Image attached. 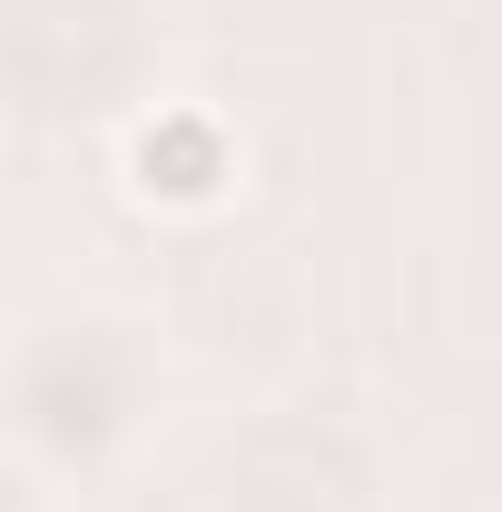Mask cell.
Wrapping results in <instances>:
<instances>
[{
  "instance_id": "cell-1",
  "label": "cell",
  "mask_w": 502,
  "mask_h": 512,
  "mask_svg": "<svg viewBox=\"0 0 502 512\" xmlns=\"http://www.w3.org/2000/svg\"><path fill=\"white\" fill-rule=\"evenodd\" d=\"M227 178H237V148H227V128L207 109H158V119L128 128V188L138 197L207 207V197H227Z\"/></svg>"
}]
</instances>
